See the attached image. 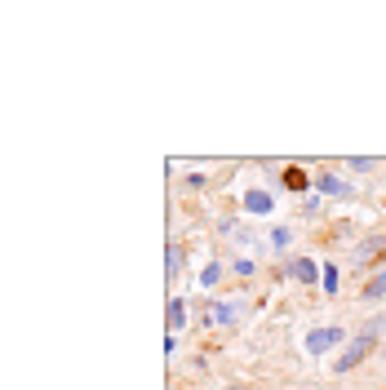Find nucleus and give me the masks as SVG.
<instances>
[{
  "mask_svg": "<svg viewBox=\"0 0 386 390\" xmlns=\"http://www.w3.org/2000/svg\"><path fill=\"white\" fill-rule=\"evenodd\" d=\"M382 333V319H368V324H364V333L356 337V342H351L346 346V355H342V360H338V372H346V368H356L360 360H364V355H368V346H373V337Z\"/></svg>",
  "mask_w": 386,
  "mask_h": 390,
  "instance_id": "f257e3e1",
  "label": "nucleus"
},
{
  "mask_svg": "<svg viewBox=\"0 0 386 390\" xmlns=\"http://www.w3.org/2000/svg\"><path fill=\"white\" fill-rule=\"evenodd\" d=\"M342 328H315V333H307V350L311 355H329L333 346H342Z\"/></svg>",
  "mask_w": 386,
  "mask_h": 390,
  "instance_id": "f03ea898",
  "label": "nucleus"
},
{
  "mask_svg": "<svg viewBox=\"0 0 386 390\" xmlns=\"http://www.w3.org/2000/svg\"><path fill=\"white\" fill-rule=\"evenodd\" d=\"M244 209H249V213H271V209H276V200H271V191L254 186V191H244Z\"/></svg>",
  "mask_w": 386,
  "mask_h": 390,
  "instance_id": "7ed1b4c3",
  "label": "nucleus"
},
{
  "mask_svg": "<svg viewBox=\"0 0 386 390\" xmlns=\"http://www.w3.org/2000/svg\"><path fill=\"white\" fill-rule=\"evenodd\" d=\"M289 275L302 280V284H311V280H315V262H311V258H293V262H289Z\"/></svg>",
  "mask_w": 386,
  "mask_h": 390,
  "instance_id": "20e7f679",
  "label": "nucleus"
},
{
  "mask_svg": "<svg viewBox=\"0 0 386 390\" xmlns=\"http://www.w3.org/2000/svg\"><path fill=\"white\" fill-rule=\"evenodd\" d=\"M182 324H187V302H182V297H169V333H178Z\"/></svg>",
  "mask_w": 386,
  "mask_h": 390,
  "instance_id": "39448f33",
  "label": "nucleus"
},
{
  "mask_svg": "<svg viewBox=\"0 0 386 390\" xmlns=\"http://www.w3.org/2000/svg\"><path fill=\"white\" fill-rule=\"evenodd\" d=\"M315 186H320V191H329V195H351V186L338 182L333 173H320V178H315Z\"/></svg>",
  "mask_w": 386,
  "mask_h": 390,
  "instance_id": "423d86ee",
  "label": "nucleus"
},
{
  "mask_svg": "<svg viewBox=\"0 0 386 390\" xmlns=\"http://www.w3.org/2000/svg\"><path fill=\"white\" fill-rule=\"evenodd\" d=\"M364 297H368V302H378V297H386V270H378V275L368 280V288H364Z\"/></svg>",
  "mask_w": 386,
  "mask_h": 390,
  "instance_id": "0eeeda50",
  "label": "nucleus"
},
{
  "mask_svg": "<svg viewBox=\"0 0 386 390\" xmlns=\"http://www.w3.org/2000/svg\"><path fill=\"white\" fill-rule=\"evenodd\" d=\"M213 319H217V324H231V319H236V306H231V302H217V306H213Z\"/></svg>",
  "mask_w": 386,
  "mask_h": 390,
  "instance_id": "6e6552de",
  "label": "nucleus"
},
{
  "mask_svg": "<svg viewBox=\"0 0 386 390\" xmlns=\"http://www.w3.org/2000/svg\"><path fill=\"white\" fill-rule=\"evenodd\" d=\"M217 280H222V266H217V262H213V266H205V275H200V284H205V288H213Z\"/></svg>",
  "mask_w": 386,
  "mask_h": 390,
  "instance_id": "1a4fd4ad",
  "label": "nucleus"
},
{
  "mask_svg": "<svg viewBox=\"0 0 386 390\" xmlns=\"http://www.w3.org/2000/svg\"><path fill=\"white\" fill-rule=\"evenodd\" d=\"M289 244H293V235H289V231H284V226H280V231L271 235V248H280V253H284V248H289Z\"/></svg>",
  "mask_w": 386,
  "mask_h": 390,
  "instance_id": "9d476101",
  "label": "nucleus"
},
{
  "mask_svg": "<svg viewBox=\"0 0 386 390\" xmlns=\"http://www.w3.org/2000/svg\"><path fill=\"white\" fill-rule=\"evenodd\" d=\"M324 293H338V266H324Z\"/></svg>",
  "mask_w": 386,
  "mask_h": 390,
  "instance_id": "9b49d317",
  "label": "nucleus"
},
{
  "mask_svg": "<svg viewBox=\"0 0 386 390\" xmlns=\"http://www.w3.org/2000/svg\"><path fill=\"white\" fill-rule=\"evenodd\" d=\"M284 182H289L293 191H302V186H307V173H297V168H289V173H284Z\"/></svg>",
  "mask_w": 386,
  "mask_h": 390,
  "instance_id": "f8f14e48",
  "label": "nucleus"
},
{
  "mask_svg": "<svg viewBox=\"0 0 386 390\" xmlns=\"http://www.w3.org/2000/svg\"><path fill=\"white\" fill-rule=\"evenodd\" d=\"M178 262H182V253H178V248H169V280L178 275Z\"/></svg>",
  "mask_w": 386,
  "mask_h": 390,
  "instance_id": "ddd939ff",
  "label": "nucleus"
},
{
  "mask_svg": "<svg viewBox=\"0 0 386 390\" xmlns=\"http://www.w3.org/2000/svg\"><path fill=\"white\" fill-rule=\"evenodd\" d=\"M227 390H244V386H227Z\"/></svg>",
  "mask_w": 386,
  "mask_h": 390,
  "instance_id": "4468645a",
  "label": "nucleus"
}]
</instances>
